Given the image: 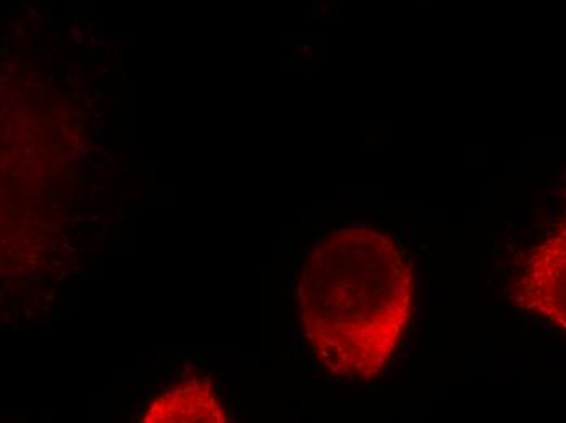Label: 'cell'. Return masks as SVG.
Returning a JSON list of instances; mask_svg holds the SVG:
<instances>
[{
	"label": "cell",
	"mask_w": 566,
	"mask_h": 423,
	"mask_svg": "<svg viewBox=\"0 0 566 423\" xmlns=\"http://www.w3.org/2000/svg\"><path fill=\"white\" fill-rule=\"evenodd\" d=\"M402 257L371 232H342L314 251L300 285L314 350L337 373H376L407 316Z\"/></svg>",
	"instance_id": "6da1fadb"
},
{
	"label": "cell",
	"mask_w": 566,
	"mask_h": 423,
	"mask_svg": "<svg viewBox=\"0 0 566 423\" xmlns=\"http://www.w3.org/2000/svg\"><path fill=\"white\" fill-rule=\"evenodd\" d=\"M223 412L217 399L199 383L179 384L151 402L145 422L219 423Z\"/></svg>",
	"instance_id": "7a4b0ae2"
}]
</instances>
